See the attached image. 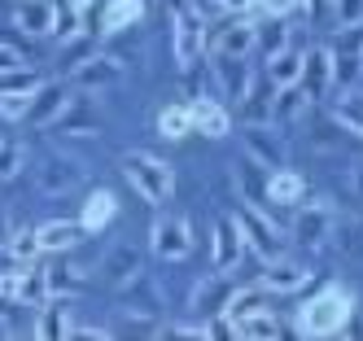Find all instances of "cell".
I'll list each match as a JSON object with an SVG mask.
<instances>
[{
  "label": "cell",
  "instance_id": "2e32d148",
  "mask_svg": "<svg viewBox=\"0 0 363 341\" xmlns=\"http://www.w3.org/2000/svg\"><path fill=\"white\" fill-rule=\"evenodd\" d=\"M211 70H215V84L223 88L228 101H241V96H245V88H250V66H245V57L215 52V57H211Z\"/></svg>",
  "mask_w": 363,
  "mask_h": 341
},
{
  "label": "cell",
  "instance_id": "d6a6232c",
  "mask_svg": "<svg viewBox=\"0 0 363 341\" xmlns=\"http://www.w3.org/2000/svg\"><path fill=\"white\" fill-rule=\"evenodd\" d=\"M158 131L167 140H184L189 131H193V114H189V105H167V110L158 114Z\"/></svg>",
  "mask_w": 363,
  "mask_h": 341
},
{
  "label": "cell",
  "instance_id": "f1b7e54d",
  "mask_svg": "<svg viewBox=\"0 0 363 341\" xmlns=\"http://www.w3.org/2000/svg\"><path fill=\"white\" fill-rule=\"evenodd\" d=\"M140 18H145V0H110L106 18H101V31L114 35V31H123V26H132Z\"/></svg>",
  "mask_w": 363,
  "mask_h": 341
},
{
  "label": "cell",
  "instance_id": "60d3db41",
  "mask_svg": "<svg viewBox=\"0 0 363 341\" xmlns=\"http://www.w3.org/2000/svg\"><path fill=\"white\" fill-rule=\"evenodd\" d=\"M333 13L342 26H359L363 22V0H333Z\"/></svg>",
  "mask_w": 363,
  "mask_h": 341
},
{
  "label": "cell",
  "instance_id": "4fadbf2b",
  "mask_svg": "<svg viewBox=\"0 0 363 341\" xmlns=\"http://www.w3.org/2000/svg\"><path fill=\"white\" fill-rule=\"evenodd\" d=\"M84 223L79 219H48V223H40L35 228V241H40V254H70L74 245H79L84 241Z\"/></svg>",
  "mask_w": 363,
  "mask_h": 341
},
{
  "label": "cell",
  "instance_id": "484cf974",
  "mask_svg": "<svg viewBox=\"0 0 363 341\" xmlns=\"http://www.w3.org/2000/svg\"><path fill=\"white\" fill-rule=\"evenodd\" d=\"M232 337H245V341H276V337H280V324H276V315L263 306V311H254V315H245V320L232 324Z\"/></svg>",
  "mask_w": 363,
  "mask_h": 341
},
{
  "label": "cell",
  "instance_id": "1f68e13d",
  "mask_svg": "<svg viewBox=\"0 0 363 341\" xmlns=\"http://www.w3.org/2000/svg\"><path fill=\"white\" fill-rule=\"evenodd\" d=\"M337 118L346 123L350 136L363 140V92H359V88H342V101H337Z\"/></svg>",
  "mask_w": 363,
  "mask_h": 341
},
{
  "label": "cell",
  "instance_id": "603a6c76",
  "mask_svg": "<svg viewBox=\"0 0 363 341\" xmlns=\"http://www.w3.org/2000/svg\"><path fill=\"white\" fill-rule=\"evenodd\" d=\"M267 197H272L276 206H298V201L306 197V179H302L298 171L276 167V171H267Z\"/></svg>",
  "mask_w": 363,
  "mask_h": 341
},
{
  "label": "cell",
  "instance_id": "8992f818",
  "mask_svg": "<svg viewBox=\"0 0 363 341\" xmlns=\"http://www.w3.org/2000/svg\"><path fill=\"white\" fill-rule=\"evenodd\" d=\"M79 179H84V162H74V157H66V153H48L44 162L35 167V189L48 193V197L70 193Z\"/></svg>",
  "mask_w": 363,
  "mask_h": 341
},
{
  "label": "cell",
  "instance_id": "83f0119b",
  "mask_svg": "<svg viewBox=\"0 0 363 341\" xmlns=\"http://www.w3.org/2000/svg\"><path fill=\"white\" fill-rule=\"evenodd\" d=\"M298 70H302V52H298V48H289V44H284L280 52H272V57H267V79H272L276 88L298 84Z\"/></svg>",
  "mask_w": 363,
  "mask_h": 341
},
{
  "label": "cell",
  "instance_id": "d590c367",
  "mask_svg": "<svg viewBox=\"0 0 363 341\" xmlns=\"http://www.w3.org/2000/svg\"><path fill=\"white\" fill-rule=\"evenodd\" d=\"M228 298H232L228 289H219V284H206V280H201V284L193 289V311H197V315H211V311H223V306H228Z\"/></svg>",
  "mask_w": 363,
  "mask_h": 341
},
{
  "label": "cell",
  "instance_id": "74e56055",
  "mask_svg": "<svg viewBox=\"0 0 363 341\" xmlns=\"http://www.w3.org/2000/svg\"><path fill=\"white\" fill-rule=\"evenodd\" d=\"M31 96L35 92H0V118L5 123H22L31 110Z\"/></svg>",
  "mask_w": 363,
  "mask_h": 341
},
{
  "label": "cell",
  "instance_id": "3957f363",
  "mask_svg": "<svg viewBox=\"0 0 363 341\" xmlns=\"http://www.w3.org/2000/svg\"><path fill=\"white\" fill-rule=\"evenodd\" d=\"M171 48L179 66H193L206 48V13L193 5V0H171Z\"/></svg>",
  "mask_w": 363,
  "mask_h": 341
},
{
  "label": "cell",
  "instance_id": "5b68a950",
  "mask_svg": "<svg viewBox=\"0 0 363 341\" xmlns=\"http://www.w3.org/2000/svg\"><path fill=\"white\" fill-rule=\"evenodd\" d=\"M149 250L153 258H167V262H184L193 250V228L189 219H158L149 228Z\"/></svg>",
  "mask_w": 363,
  "mask_h": 341
},
{
  "label": "cell",
  "instance_id": "9a60e30c",
  "mask_svg": "<svg viewBox=\"0 0 363 341\" xmlns=\"http://www.w3.org/2000/svg\"><path fill=\"white\" fill-rule=\"evenodd\" d=\"M66 105H70V84H40L35 96H31V110H27V118H22V123L44 127V123H53Z\"/></svg>",
  "mask_w": 363,
  "mask_h": 341
},
{
  "label": "cell",
  "instance_id": "f6af8a7d",
  "mask_svg": "<svg viewBox=\"0 0 363 341\" xmlns=\"http://www.w3.org/2000/svg\"><path fill=\"white\" fill-rule=\"evenodd\" d=\"M9 236H13V228H9V215H5V210H0V250L9 245Z\"/></svg>",
  "mask_w": 363,
  "mask_h": 341
},
{
  "label": "cell",
  "instance_id": "e575fe53",
  "mask_svg": "<svg viewBox=\"0 0 363 341\" xmlns=\"http://www.w3.org/2000/svg\"><path fill=\"white\" fill-rule=\"evenodd\" d=\"M48 35H53V40H74V35H84V13L74 9L70 0H66V5H57V9H53V31H48Z\"/></svg>",
  "mask_w": 363,
  "mask_h": 341
},
{
  "label": "cell",
  "instance_id": "f546056e",
  "mask_svg": "<svg viewBox=\"0 0 363 341\" xmlns=\"http://www.w3.org/2000/svg\"><path fill=\"white\" fill-rule=\"evenodd\" d=\"M48 298H53V294H48V276H44V267H22L18 272V302L22 306H44Z\"/></svg>",
  "mask_w": 363,
  "mask_h": 341
},
{
  "label": "cell",
  "instance_id": "6da1fadb",
  "mask_svg": "<svg viewBox=\"0 0 363 341\" xmlns=\"http://www.w3.org/2000/svg\"><path fill=\"white\" fill-rule=\"evenodd\" d=\"M123 175L132 179V189H136L149 206H162V201H171V193H175V171H171V162H162L158 153H145V149L123 153Z\"/></svg>",
  "mask_w": 363,
  "mask_h": 341
},
{
  "label": "cell",
  "instance_id": "ee69618b",
  "mask_svg": "<svg viewBox=\"0 0 363 341\" xmlns=\"http://www.w3.org/2000/svg\"><path fill=\"white\" fill-rule=\"evenodd\" d=\"M13 66H22V57H18V52H9V44H0V74L13 70Z\"/></svg>",
  "mask_w": 363,
  "mask_h": 341
},
{
  "label": "cell",
  "instance_id": "bcb514c9",
  "mask_svg": "<svg viewBox=\"0 0 363 341\" xmlns=\"http://www.w3.org/2000/svg\"><path fill=\"white\" fill-rule=\"evenodd\" d=\"M354 189L363 193V167H354Z\"/></svg>",
  "mask_w": 363,
  "mask_h": 341
},
{
  "label": "cell",
  "instance_id": "277c9868",
  "mask_svg": "<svg viewBox=\"0 0 363 341\" xmlns=\"http://www.w3.org/2000/svg\"><path fill=\"white\" fill-rule=\"evenodd\" d=\"M237 228H241V236H245V250H254L258 258H280V228H276V219L263 215L254 201H241Z\"/></svg>",
  "mask_w": 363,
  "mask_h": 341
},
{
  "label": "cell",
  "instance_id": "e0dca14e",
  "mask_svg": "<svg viewBox=\"0 0 363 341\" xmlns=\"http://www.w3.org/2000/svg\"><path fill=\"white\" fill-rule=\"evenodd\" d=\"M70 332H74L70 328V311H66L62 298H48L44 306H35V328H31V337H40V341H62Z\"/></svg>",
  "mask_w": 363,
  "mask_h": 341
},
{
  "label": "cell",
  "instance_id": "8d00e7d4",
  "mask_svg": "<svg viewBox=\"0 0 363 341\" xmlns=\"http://www.w3.org/2000/svg\"><path fill=\"white\" fill-rule=\"evenodd\" d=\"M40 88V74L31 66H13L0 74V92H35Z\"/></svg>",
  "mask_w": 363,
  "mask_h": 341
},
{
  "label": "cell",
  "instance_id": "52a82bcc",
  "mask_svg": "<svg viewBox=\"0 0 363 341\" xmlns=\"http://www.w3.org/2000/svg\"><path fill=\"white\" fill-rule=\"evenodd\" d=\"M289 232H294V241H298L302 250H320L328 236H333V210H328L324 201L302 206L298 215H294V223H289Z\"/></svg>",
  "mask_w": 363,
  "mask_h": 341
},
{
  "label": "cell",
  "instance_id": "f35d334b",
  "mask_svg": "<svg viewBox=\"0 0 363 341\" xmlns=\"http://www.w3.org/2000/svg\"><path fill=\"white\" fill-rule=\"evenodd\" d=\"M22 171V145L18 140H0V179H13Z\"/></svg>",
  "mask_w": 363,
  "mask_h": 341
},
{
  "label": "cell",
  "instance_id": "7402d4cb",
  "mask_svg": "<svg viewBox=\"0 0 363 341\" xmlns=\"http://www.w3.org/2000/svg\"><path fill=\"white\" fill-rule=\"evenodd\" d=\"M53 9H57V0H22L13 22H18V31H27V35H48L53 31Z\"/></svg>",
  "mask_w": 363,
  "mask_h": 341
},
{
  "label": "cell",
  "instance_id": "ac0fdd59",
  "mask_svg": "<svg viewBox=\"0 0 363 341\" xmlns=\"http://www.w3.org/2000/svg\"><path fill=\"white\" fill-rule=\"evenodd\" d=\"M44 276H48V294H53V298L79 294V289L88 284V267H84V262H74V258H66V254H57L53 267H44Z\"/></svg>",
  "mask_w": 363,
  "mask_h": 341
},
{
  "label": "cell",
  "instance_id": "44dd1931",
  "mask_svg": "<svg viewBox=\"0 0 363 341\" xmlns=\"http://www.w3.org/2000/svg\"><path fill=\"white\" fill-rule=\"evenodd\" d=\"M211 52H228V57H250V52H254V18L228 22L223 31L215 35V48H211Z\"/></svg>",
  "mask_w": 363,
  "mask_h": 341
},
{
  "label": "cell",
  "instance_id": "c3c4849f",
  "mask_svg": "<svg viewBox=\"0 0 363 341\" xmlns=\"http://www.w3.org/2000/svg\"><path fill=\"white\" fill-rule=\"evenodd\" d=\"M0 272H5V262H0Z\"/></svg>",
  "mask_w": 363,
  "mask_h": 341
},
{
  "label": "cell",
  "instance_id": "4316f807",
  "mask_svg": "<svg viewBox=\"0 0 363 341\" xmlns=\"http://www.w3.org/2000/svg\"><path fill=\"white\" fill-rule=\"evenodd\" d=\"M272 92H276V84L267 79V84H254L250 79V88H245V96L237 101V105H245V123H272Z\"/></svg>",
  "mask_w": 363,
  "mask_h": 341
},
{
  "label": "cell",
  "instance_id": "7a4b0ae2",
  "mask_svg": "<svg viewBox=\"0 0 363 341\" xmlns=\"http://www.w3.org/2000/svg\"><path fill=\"white\" fill-rule=\"evenodd\" d=\"M350 311H354V298L346 289H324V294H315L298 311V332L302 337H337L346 328Z\"/></svg>",
  "mask_w": 363,
  "mask_h": 341
},
{
  "label": "cell",
  "instance_id": "ba28073f",
  "mask_svg": "<svg viewBox=\"0 0 363 341\" xmlns=\"http://www.w3.org/2000/svg\"><path fill=\"white\" fill-rule=\"evenodd\" d=\"M241 140L254 157V167H263V171H276L284 167V145L276 136V123H245L241 127Z\"/></svg>",
  "mask_w": 363,
  "mask_h": 341
},
{
  "label": "cell",
  "instance_id": "30bf717a",
  "mask_svg": "<svg viewBox=\"0 0 363 341\" xmlns=\"http://www.w3.org/2000/svg\"><path fill=\"white\" fill-rule=\"evenodd\" d=\"M298 88L311 96V105L328 96V88H333V52H328V48H311V52H302Z\"/></svg>",
  "mask_w": 363,
  "mask_h": 341
},
{
  "label": "cell",
  "instance_id": "9c48e42d",
  "mask_svg": "<svg viewBox=\"0 0 363 341\" xmlns=\"http://www.w3.org/2000/svg\"><path fill=\"white\" fill-rule=\"evenodd\" d=\"M241 254H245V236L237 228V219H219L215 236H211V262H215V276H228L241 267Z\"/></svg>",
  "mask_w": 363,
  "mask_h": 341
},
{
  "label": "cell",
  "instance_id": "4dcf8cb0",
  "mask_svg": "<svg viewBox=\"0 0 363 341\" xmlns=\"http://www.w3.org/2000/svg\"><path fill=\"white\" fill-rule=\"evenodd\" d=\"M263 306H267V289H263V284H258V289H241V294H232V298H228L223 320H228V324H237V320H245V315L263 311Z\"/></svg>",
  "mask_w": 363,
  "mask_h": 341
},
{
  "label": "cell",
  "instance_id": "836d02e7",
  "mask_svg": "<svg viewBox=\"0 0 363 341\" xmlns=\"http://www.w3.org/2000/svg\"><path fill=\"white\" fill-rule=\"evenodd\" d=\"M9 262H18V267H31V258H40V241H35V228H22L9 236V245H5Z\"/></svg>",
  "mask_w": 363,
  "mask_h": 341
},
{
  "label": "cell",
  "instance_id": "b9f144b4",
  "mask_svg": "<svg viewBox=\"0 0 363 341\" xmlns=\"http://www.w3.org/2000/svg\"><path fill=\"white\" fill-rule=\"evenodd\" d=\"M284 0H245V13H254V18H267L272 9H280Z\"/></svg>",
  "mask_w": 363,
  "mask_h": 341
},
{
  "label": "cell",
  "instance_id": "7bdbcfd3",
  "mask_svg": "<svg viewBox=\"0 0 363 341\" xmlns=\"http://www.w3.org/2000/svg\"><path fill=\"white\" fill-rule=\"evenodd\" d=\"M215 13H245V0H206Z\"/></svg>",
  "mask_w": 363,
  "mask_h": 341
},
{
  "label": "cell",
  "instance_id": "cb8c5ba5",
  "mask_svg": "<svg viewBox=\"0 0 363 341\" xmlns=\"http://www.w3.org/2000/svg\"><path fill=\"white\" fill-rule=\"evenodd\" d=\"M311 110V96L298 88V84H284L272 92V123H289V118H302Z\"/></svg>",
  "mask_w": 363,
  "mask_h": 341
},
{
  "label": "cell",
  "instance_id": "5bb4252c",
  "mask_svg": "<svg viewBox=\"0 0 363 341\" xmlns=\"http://www.w3.org/2000/svg\"><path fill=\"white\" fill-rule=\"evenodd\" d=\"M311 280V272L302 267V262H289V258H267L263 262V284L267 294H298V289Z\"/></svg>",
  "mask_w": 363,
  "mask_h": 341
},
{
  "label": "cell",
  "instance_id": "d4e9b609",
  "mask_svg": "<svg viewBox=\"0 0 363 341\" xmlns=\"http://www.w3.org/2000/svg\"><path fill=\"white\" fill-rule=\"evenodd\" d=\"M114 215H118V201L101 189V193H92L88 201H84V215H79V223H84V232H106L110 223H114Z\"/></svg>",
  "mask_w": 363,
  "mask_h": 341
},
{
  "label": "cell",
  "instance_id": "7c38bea8",
  "mask_svg": "<svg viewBox=\"0 0 363 341\" xmlns=\"http://www.w3.org/2000/svg\"><path fill=\"white\" fill-rule=\"evenodd\" d=\"M101 280L110 289H127L140 280V250L136 245H114L106 258H101Z\"/></svg>",
  "mask_w": 363,
  "mask_h": 341
},
{
  "label": "cell",
  "instance_id": "8fae6325",
  "mask_svg": "<svg viewBox=\"0 0 363 341\" xmlns=\"http://www.w3.org/2000/svg\"><path fill=\"white\" fill-rule=\"evenodd\" d=\"M123 79V62L110 57V52H92V57H84L79 66L70 70V84H79L84 92H96V88H110Z\"/></svg>",
  "mask_w": 363,
  "mask_h": 341
},
{
  "label": "cell",
  "instance_id": "7dc6e473",
  "mask_svg": "<svg viewBox=\"0 0 363 341\" xmlns=\"http://www.w3.org/2000/svg\"><path fill=\"white\" fill-rule=\"evenodd\" d=\"M70 5H74V9H84V5H96V0H70Z\"/></svg>",
  "mask_w": 363,
  "mask_h": 341
},
{
  "label": "cell",
  "instance_id": "ab89813d",
  "mask_svg": "<svg viewBox=\"0 0 363 341\" xmlns=\"http://www.w3.org/2000/svg\"><path fill=\"white\" fill-rule=\"evenodd\" d=\"M333 52H359L363 57V22L359 26H342V35H337V44H328Z\"/></svg>",
  "mask_w": 363,
  "mask_h": 341
},
{
  "label": "cell",
  "instance_id": "ffe728a7",
  "mask_svg": "<svg viewBox=\"0 0 363 341\" xmlns=\"http://www.w3.org/2000/svg\"><path fill=\"white\" fill-rule=\"evenodd\" d=\"M189 114H193V131H201V136H211V140H219V136H228V131H232V118H228V110H223L219 101L197 96L189 105Z\"/></svg>",
  "mask_w": 363,
  "mask_h": 341
},
{
  "label": "cell",
  "instance_id": "d6986e66",
  "mask_svg": "<svg viewBox=\"0 0 363 341\" xmlns=\"http://www.w3.org/2000/svg\"><path fill=\"white\" fill-rule=\"evenodd\" d=\"M53 123H57L62 136H96V131H101V114L92 110L88 101H74V96H70V105H66Z\"/></svg>",
  "mask_w": 363,
  "mask_h": 341
}]
</instances>
